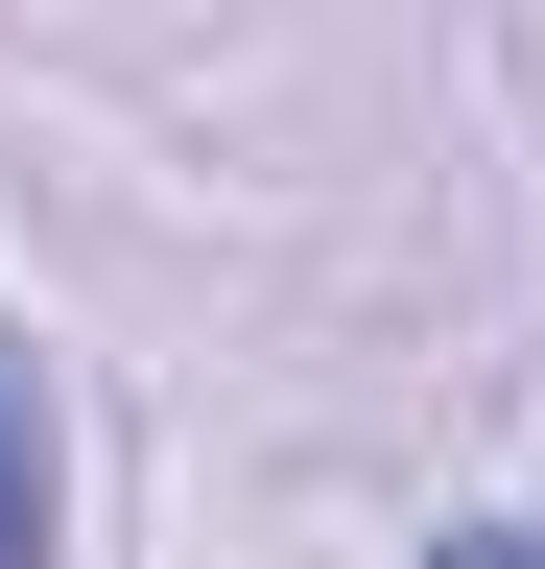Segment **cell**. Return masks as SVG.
Here are the masks:
<instances>
[{
	"instance_id": "1",
	"label": "cell",
	"mask_w": 545,
	"mask_h": 569,
	"mask_svg": "<svg viewBox=\"0 0 545 569\" xmlns=\"http://www.w3.org/2000/svg\"><path fill=\"white\" fill-rule=\"evenodd\" d=\"M48 522H72V475H48V356L0 332V569H48Z\"/></svg>"
},
{
	"instance_id": "2",
	"label": "cell",
	"mask_w": 545,
	"mask_h": 569,
	"mask_svg": "<svg viewBox=\"0 0 545 569\" xmlns=\"http://www.w3.org/2000/svg\"><path fill=\"white\" fill-rule=\"evenodd\" d=\"M427 569H545V498H474V522H427Z\"/></svg>"
}]
</instances>
